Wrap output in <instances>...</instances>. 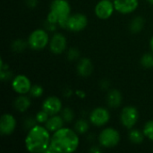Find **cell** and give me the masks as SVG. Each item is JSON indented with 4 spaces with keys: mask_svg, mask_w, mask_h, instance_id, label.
I'll return each instance as SVG.
<instances>
[{
    "mask_svg": "<svg viewBox=\"0 0 153 153\" xmlns=\"http://www.w3.org/2000/svg\"><path fill=\"white\" fill-rule=\"evenodd\" d=\"M90 152L93 153L101 152V149H100V147H99L97 145H94V146H91V148L90 149Z\"/></svg>",
    "mask_w": 153,
    "mask_h": 153,
    "instance_id": "33",
    "label": "cell"
},
{
    "mask_svg": "<svg viewBox=\"0 0 153 153\" xmlns=\"http://www.w3.org/2000/svg\"><path fill=\"white\" fill-rule=\"evenodd\" d=\"M80 57V51L75 48H71L67 51V59L69 61H75L78 60Z\"/></svg>",
    "mask_w": 153,
    "mask_h": 153,
    "instance_id": "28",
    "label": "cell"
},
{
    "mask_svg": "<svg viewBox=\"0 0 153 153\" xmlns=\"http://www.w3.org/2000/svg\"><path fill=\"white\" fill-rule=\"evenodd\" d=\"M115 5L112 0H100L95 5V14L100 20L109 19L115 12Z\"/></svg>",
    "mask_w": 153,
    "mask_h": 153,
    "instance_id": "9",
    "label": "cell"
},
{
    "mask_svg": "<svg viewBox=\"0 0 153 153\" xmlns=\"http://www.w3.org/2000/svg\"><path fill=\"white\" fill-rule=\"evenodd\" d=\"M65 123V122L63 119V117H61V115L56 114V115H53V116L49 117L48 120L45 124V126L50 133H54V132L59 130L60 128L64 127Z\"/></svg>",
    "mask_w": 153,
    "mask_h": 153,
    "instance_id": "16",
    "label": "cell"
},
{
    "mask_svg": "<svg viewBox=\"0 0 153 153\" xmlns=\"http://www.w3.org/2000/svg\"><path fill=\"white\" fill-rule=\"evenodd\" d=\"M38 0H25V4L30 8H34L38 5Z\"/></svg>",
    "mask_w": 153,
    "mask_h": 153,
    "instance_id": "32",
    "label": "cell"
},
{
    "mask_svg": "<svg viewBox=\"0 0 153 153\" xmlns=\"http://www.w3.org/2000/svg\"><path fill=\"white\" fill-rule=\"evenodd\" d=\"M37 120L36 118H33V117H28L25 121H24V127L29 131L30 129H31L33 126H35L37 125Z\"/></svg>",
    "mask_w": 153,
    "mask_h": 153,
    "instance_id": "30",
    "label": "cell"
},
{
    "mask_svg": "<svg viewBox=\"0 0 153 153\" xmlns=\"http://www.w3.org/2000/svg\"><path fill=\"white\" fill-rule=\"evenodd\" d=\"M93 69H94L93 64H92V62H91V60L90 58L83 57V58H81L78 61L76 70H77V73H78V74L80 76H82V77H89L92 74Z\"/></svg>",
    "mask_w": 153,
    "mask_h": 153,
    "instance_id": "15",
    "label": "cell"
},
{
    "mask_svg": "<svg viewBox=\"0 0 153 153\" xmlns=\"http://www.w3.org/2000/svg\"><path fill=\"white\" fill-rule=\"evenodd\" d=\"M63 108L62 101L56 96H49L46 98L42 103V109H44L49 116L56 115L61 112Z\"/></svg>",
    "mask_w": 153,
    "mask_h": 153,
    "instance_id": "12",
    "label": "cell"
},
{
    "mask_svg": "<svg viewBox=\"0 0 153 153\" xmlns=\"http://www.w3.org/2000/svg\"><path fill=\"white\" fill-rule=\"evenodd\" d=\"M147 2H148V3H150L151 4H152L153 5V0H147Z\"/></svg>",
    "mask_w": 153,
    "mask_h": 153,
    "instance_id": "37",
    "label": "cell"
},
{
    "mask_svg": "<svg viewBox=\"0 0 153 153\" xmlns=\"http://www.w3.org/2000/svg\"><path fill=\"white\" fill-rule=\"evenodd\" d=\"M128 138H129L130 142L133 143L134 144H141L143 142L145 135H144L143 132L139 129H132L129 132Z\"/></svg>",
    "mask_w": 153,
    "mask_h": 153,
    "instance_id": "20",
    "label": "cell"
},
{
    "mask_svg": "<svg viewBox=\"0 0 153 153\" xmlns=\"http://www.w3.org/2000/svg\"><path fill=\"white\" fill-rule=\"evenodd\" d=\"M141 65L144 68H151L153 67V55L152 53L144 54L140 59Z\"/></svg>",
    "mask_w": 153,
    "mask_h": 153,
    "instance_id": "23",
    "label": "cell"
},
{
    "mask_svg": "<svg viewBox=\"0 0 153 153\" xmlns=\"http://www.w3.org/2000/svg\"><path fill=\"white\" fill-rule=\"evenodd\" d=\"M98 139L101 147L111 149L118 145L121 140V136L117 129L113 127H107L100 132Z\"/></svg>",
    "mask_w": 153,
    "mask_h": 153,
    "instance_id": "5",
    "label": "cell"
},
{
    "mask_svg": "<svg viewBox=\"0 0 153 153\" xmlns=\"http://www.w3.org/2000/svg\"><path fill=\"white\" fill-rule=\"evenodd\" d=\"M90 128V125L88 123V121H86L83 118H81L79 120H77L74 124V130L76 131V133L78 134H84L88 132Z\"/></svg>",
    "mask_w": 153,
    "mask_h": 153,
    "instance_id": "21",
    "label": "cell"
},
{
    "mask_svg": "<svg viewBox=\"0 0 153 153\" xmlns=\"http://www.w3.org/2000/svg\"><path fill=\"white\" fill-rule=\"evenodd\" d=\"M12 77H13V73L9 69L0 70V79L2 82L9 81Z\"/></svg>",
    "mask_w": 153,
    "mask_h": 153,
    "instance_id": "29",
    "label": "cell"
},
{
    "mask_svg": "<svg viewBox=\"0 0 153 153\" xmlns=\"http://www.w3.org/2000/svg\"><path fill=\"white\" fill-rule=\"evenodd\" d=\"M50 41L48 30L44 29H36L30 34L28 38V44L30 48L34 50H41L48 46Z\"/></svg>",
    "mask_w": 153,
    "mask_h": 153,
    "instance_id": "4",
    "label": "cell"
},
{
    "mask_svg": "<svg viewBox=\"0 0 153 153\" xmlns=\"http://www.w3.org/2000/svg\"><path fill=\"white\" fill-rule=\"evenodd\" d=\"M31 86L30 80L24 74H18L12 81V88L18 94L29 93Z\"/></svg>",
    "mask_w": 153,
    "mask_h": 153,
    "instance_id": "11",
    "label": "cell"
},
{
    "mask_svg": "<svg viewBox=\"0 0 153 153\" xmlns=\"http://www.w3.org/2000/svg\"><path fill=\"white\" fill-rule=\"evenodd\" d=\"M139 119V112L135 107L126 106L125 107L120 113V121L122 125L127 128L132 129Z\"/></svg>",
    "mask_w": 153,
    "mask_h": 153,
    "instance_id": "7",
    "label": "cell"
},
{
    "mask_svg": "<svg viewBox=\"0 0 153 153\" xmlns=\"http://www.w3.org/2000/svg\"><path fill=\"white\" fill-rule=\"evenodd\" d=\"M123 100L122 93L117 90V89H112L108 91L107 95V103L108 105L112 108H118Z\"/></svg>",
    "mask_w": 153,
    "mask_h": 153,
    "instance_id": "18",
    "label": "cell"
},
{
    "mask_svg": "<svg viewBox=\"0 0 153 153\" xmlns=\"http://www.w3.org/2000/svg\"><path fill=\"white\" fill-rule=\"evenodd\" d=\"M29 93L32 98H40L44 93V89L42 86L39 84H35L31 86V89Z\"/></svg>",
    "mask_w": 153,
    "mask_h": 153,
    "instance_id": "26",
    "label": "cell"
},
{
    "mask_svg": "<svg viewBox=\"0 0 153 153\" xmlns=\"http://www.w3.org/2000/svg\"><path fill=\"white\" fill-rule=\"evenodd\" d=\"M75 94H76L79 98H81V99H84L85 96H86V93H85L83 91H82V90L76 91H75Z\"/></svg>",
    "mask_w": 153,
    "mask_h": 153,
    "instance_id": "34",
    "label": "cell"
},
{
    "mask_svg": "<svg viewBox=\"0 0 153 153\" xmlns=\"http://www.w3.org/2000/svg\"><path fill=\"white\" fill-rule=\"evenodd\" d=\"M57 26H58V24L50 22H48L47 20L45 22V30H48V31H55L56 30Z\"/></svg>",
    "mask_w": 153,
    "mask_h": 153,
    "instance_id": "31",
    "label": "cell"
},
{
    "mask_svg": "<svg viewBox=\"0 0 153 153\" xmlns=\"http://www.w3.org/2000/svg\"><path fill=\"white\" fill-rule=\"evenodd\" d=\"M144 23L145 21L143 16H135L129 23V30L132 33L137 34L143 30V29L144 28Z\"/></svg>",
    "mask_w": 153,
    "mask_h": 153,
    "instance_id": "19",
    "label": "cell"
},
{
    "mask_svg": "<svg viewBox=\"0 0 153 153\" xmlns=\"http://www.w3.org/2000/svg\"><path fill=\"white\" fill-rule=\"evenodd\" d=\"M30 99L28 96H26V94H19V96H17L13 100L14 108L21 113L27 111L28 108L30 107Z\"/></svg>",
    "mask_w": 153,
    "mask_h": 153,
    "instance_id": "17",
    "label": "cell"
},
{
    "mask_svg": "<svg viewBox=\"0 0 153 153\" xmlns=\"http://www.w3.org/2000/svg\"><path fill=\"white\" fill-rule=\"evenodd\" d=\"M60 113H61V117H63V119L65 120V123H71L74 118V113L73 109L70 108H62Z\"/></svg>",
    "mask_w": 153,
    "mask_h": 153,
    "instance_id": "24",
    "label": "cell"
},
{
    "mask_svg": "<svg viewBox=\"0 0 153 153\" xmlns=\"http://www.w3.org/2000/svg\"><path fill=\"white\" fill-rule=\"evenodd\" d=\"M48 47L54 55H61L65 51L67 47V40L65 36L60 32L54 33L50 39Z\"/></svg>",
    "mask_w": 153,
    "mask_h": 153,
    "instance_id": "10",
    "label": "cell"
},
{
    "mask_svg": "<svg viewBox=\"0 0 153 153\" xmlns=\"http://www.w3.org/2000/svg\"><path fill=\"white\" fill-rule=\"evenodd\" d=\"M88 25V18L85 14L81 13H71L65 24V30L72 32H80L83 30Z\"/></svg>",
    "mask_w": 153,
    "mask_h": 153,
    "instance_id": "6",
    "label": "cell"
},
{
    "mask_svg": "<svg viewBox=\"0 0 153 153\" xmlns=\"http://www.w3.org/2000/svg\"><path fill=\"white\" fill-rule=\"evenodd\" d=\"M89 118H90V122L94 126L102 127L109 122L110 113L106 108L98 107L91 112Z\"/></svg>",
    "mask_w": 153,
    "mask_h": 153,
    "instance_id": "8",
    "label": "cell"
},
{
    "mask_svg": "<svg viewBox=\"0 0 153 153\" xmlns=\"http://www.w3.org/2000/svg\"><path fill=\"white\" fill-rule=\"evenodd\" d=\"M143 132L146 138H148L149 140L153 142V120L148 121L144 125Z\"/></svg>",
    "mask_w": 153,
    "mask_h": 153,
    "instance_id": "25",
    "label": "cell"
},
{
    "mask_svg": "<svg viewBox=\"0 0 153 153\" xmlns=\"http://www.w3.org/2000/svg\"><path fill=\"white\" fill-rule=\"evenodd\" d=\"M150 47H151V50H152V52L153 53V36L152 37L151 40H150Z\"/></svg>",
    "mask_w": 153,
    "mask_h": 153,
    "instance_id": "36",
    "label": "cell"
},
{
    "mask_svg": "<svg viewBox=\"0 0 153 153\" xmlns=\"http://www.w3.org/2000/svg\"><path fill=\"white\" fill-rule=\"evenodd\" d=\"M80 145L79 134L74 129L62 127L52 133L49 147L46 153L74 152Z\"/></svg>",
    "mask_w": 153,
    "mask_h": 153,
    "instance_id": "1",
    "label": "cell"
},
{
    "mask_svg": "<svg viewBox=\"0 0 153 153\" xmlns=\"http://www.w3.org/2000/svg\"><path fill=\"white\" fill-rule=\"evenodd\" d=\"M115 10L122 14L134 13L139 6V0H113Z\"/></svg>",
    "mask_w": 153,
    "mask_h": 153,
    "instance_id": "13",
    "label": "cell"
},
{
    "mask_svg": "<svg viewBox=\"0 0 153 153\" xmlns=\"http://www.w3.org/2000/svg\"><path fill=\"white\" fill-rule=\"evenodd\" d=\"M71 14V5L67 0H53L50 4L47 21L56 23L62 29H65L68 17Z\"/></svg>",
    "mask_w": 153,
    "mask_h": 153,
    "instance_id": "3",
    "label": "cell"
},
{
    "mask_svg": "<svg viewBox=\"0 0 153 153\" xmlns=\"http://www.w3.org/2000/svg\"><path fill=\"white\" fill-rule=\"evenodd\" d=\"M27 46H29L28 41L25 42L23 39H15L14 41H13V43L11 45V48H12V50L13 52L20 53V52H22L26 48Z\"/></svg>",
    "mask_w": 153,
    "mask_h": 153,
    "instance_id": "22",
    "label": "cell"
},
{
    "mask_svg": "<svg viewBox=\"0 0 153 153\" xmlns=\"http://www.w3.org/2000/svg\"><path fill=\"white\" fill-rule=\"evenodd\" d=\"M49 115L48 113H47L44 109H41L40 111H39L36 116H35V118L38 122V124H46L47 121L48 120L49 118Z\"/></svg>",
    "mask_w": 153,
    "mask_h": 153,
    "instance_id": "27",
    "label": "cell"
},
{
    "mask_svg": "<svg viewBox=\"0 0 153 153\" xmlns=\"http://www.w3.org/2000/svg\"><path fill=\"white\" fill-rule=\"evenodd\" d=\"M100 86L103 90H106L109 87V82L108 81H102L100 82Z\"/></svg>",
    "mask_w": 153,
    "mask_h": 153,
    "instance_id": "35",
    "label": "cell"
},
{
    "mask_svg": "<svg viewBox=\"0 0 153 153\" xmlns=\"http://www.w3.org/2000/svg\"><path fill=\"white\" fill-rule=\"evenodd\" d=\"M50 132L46 126L36 125L30 129L25 137V148L29 152L46 153L50 144Z\"/></svg>",
    "mask_w": 153,
    "mask_h": 153,
    "instance_id": "2",
    "label": "cell"
},
{
    "mask_svg": "<svg viewBox=\"0 0 153 153\" xmlns=\"http://www.w3.org/2000/svg\"><path fill=\"white\" fill-rule=\"evenodd\" d=\"M16 119L12 114L5 113L0 119V133L2 135L12 134L16 128Z\"/></svg>",
    "mask_w": 153,
    "mask_h": 153,
    "instance_id": "14",
    "label": "cell"
}]
</instances>
